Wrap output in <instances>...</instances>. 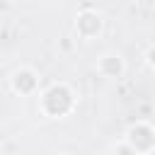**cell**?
<instances>
[{"instance_id": "6da1fadb", "label": "cell", "mask_w": 155, "mask_h": 155, "mask_svg": "<svg viewBox=\"0 0 155 155\" xmlns=\"http://www.w3.org/2000/svg\"><path fill=\"white\" fill-rule=\"evenodd\" d=\"M78 94L68 82H51L39 94V111L46 119H65L75 111Z\"/></svg>"}, {"instance_id": "7a4b0ae2", "label": "cell", "mask_w": 155, "mask_h": 155, "mask_svg": "<svg viewBox=\"0 0 155 155\" xmlns=\"http://www.w3.org/2000/svg\"><path fill=\"white\" fill-rule=\"evenodd\" d=\"M126 145L136 155H148L155 150V128L148 121H136L126 131Z\"/></svg>"}, {"instance_id": "3957f363", "label": "cell", "mask_w": 155, "mask_h": 155, "mask_svg": "<svg viewBox=\"0 0 155 155\" xmlns=\"http://www.w3.org/2000/svg\"><path fill=\"white\" fill-rule=\"evenodd\" d=\"M39 85H41V78L39 73L31 68V65H19L12 75H10V90L19 97H31L39 92Z\"/></svg>"}, {"instance_id": "277c9868", "label": "cell", "mask_w": 155, "mask_h": 155, "mask_svg": "<svg viewBox=\"0 0 155 155\" xmlns=\"http://www.w3.org/2000/svg\"><path fill=\"white\" fill-rule=\"evenodd\" d=\"M102 29H104V19H102V15L97 10H82V12H78V17H75V34L80 39L92 41V39H97L102 34Z\"/></svg>"}, {"instance_id": "5b68a950", "label": "cell", "mask_w": 155, "mask_h": 155, "mask_svg": "<svg viewBox=\"0 0 155 155\" xmlns=\"http://www.w3.org/2000/svg\"><path fill=\"white\" fill-rule=\"evenodd\" d=\"M97 73L102 78H107V80H119L126 73V63H124V58L119 53H104L97 61Z\"/></svg>"}, {"instance_id": "8992f818", "label": "cell", "mask_w": 155, "mask_h": 155, "mask_svg": "<svg viewBox=\"0 0 155 155\" xmlns=\"http://www.w3.org/2000/svg\"><path fill=\"white\" fill-rule=\"evenodd\" d=\"M145 63H148V68L155 70V46H150V48L145 51Z\"/></svg>"}, {"instance_id": "52a82bcc", "label": "cell", "mask_w": 155, "mask_h": 155, "mask_svg": "<svg viewBox=\"0 0 155 155\" xmlns=\"http://www.w3.org/2000/svg\"><path fill=\"white\" fill-rule=\"evenodd\" d=\"M58 155H70V153H58Z\"/></svg>"}]
</instances>
